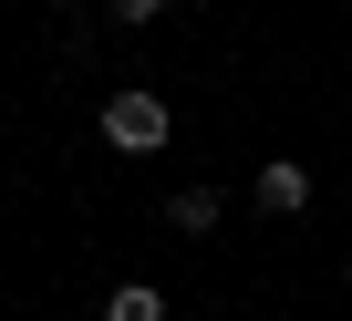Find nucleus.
I'll list each match as a JSON object with an SVG mask.
<instances>
[{
  "label": "nucleus",
  "instance_id": "3",
  "mask_svg": "<svg viewBox=\"0 0 352 321\" xmlns=\"http://www.w3.org/2000/svg\"><path fill=\"white\" fill-rule=\"evenodd\" d=\"M166 218L187 228V239H208V228H218V187H176V197H166Z\"/></svg>",
  "mask_w": 352,
  "mask_h": 321
},
{
  "label": "nucleus",
  "instance_id": "4",
  "mask_svg": "<svg viewBox=\"0 0 352 321\" xmlns=\"http://www.w3.org/2000/svg\"><path fill=\"white\" fill-rule=\"evenodd\" d=\"M104 321H166V290H155V280H124V290L104 300Z\"/></svg>",
  "mask_w": 352,
  "mask_h": 321
},
{
  "label": "nucleus",
  "instance_id": "2",
  "mask_svg": "<svg viewBox=\"0 0 352 321\" xmlns=\"http://www.w3.org/2000/svg\"><path fill=\"white\" fill-rule=\"evenodd\" d=\"M249 197H259L270 218H300V208H311V166H300V155H270V166L249 177Z\"/></svg>",
  "mask_w": 352,
  "mask_h": 321
},
{
  "label": "nucleus",
  "instance_id": "1",
  "mask_svg": "<svg viewBox=\"0 0 352 321\" xmlns=\"http://www.w3.org/2000/svg\"><path fill=\"white\" fill-rule=\"evenodd\" d=\"M166 135H176V114H166V104H155L145 83H124V93H104V145H114V155H155Z\"/></svg>",
  "mask_w": 352,
  "mask_h": 321
},
{
  "label": "nucleus",
  "instance_id": "5",
  "mask_svg": "<svg viewBox=\"0 0 352 321\" xmlns=\"http://www.w3.org/2000/svg\"><path fill=\"white\" fill-rule=\"evenodd\" d=\"M166 11V0H114V21H155Z\"/></svg>",
  "mask_w": 352,
  "mask_h": 321
},
{
  "label": "nucleus",
  "instance_id": "6",
  "mask_svg": "<svg viewBox=\"0 0 352 321\" xmlns=\"http://www.w3.org/2000/svg\"><path fill=\"white\" fill-rule=\"evenodd\" d=\"M342 290H352V259H342Z\"/></svg>",
  "mask_w": 352,
  "mask_h": 321
}]
</instances>
